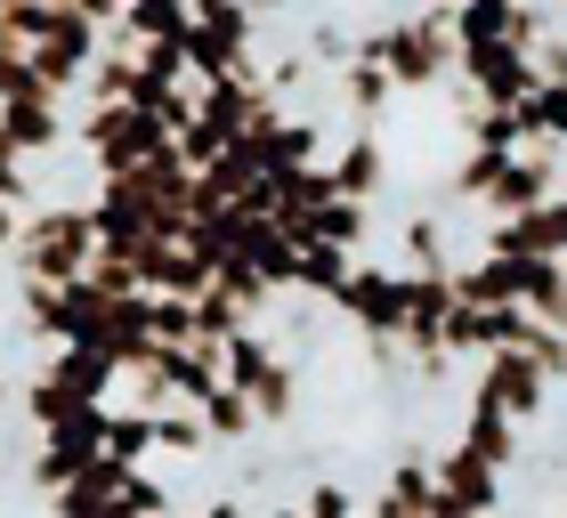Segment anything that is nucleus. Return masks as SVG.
<instances>
[{"label": "nucleus", "mask_w": 567, "mask_h": 518, "mask_svg": "<svg viewBox=\"0 0 567 518\" xmlns=\"http://www.w3.org/2000/svg\"><path fill=\"white\" fill-rule=\"evenodd\" d=\"M405 259H414V268H454V259H446V219H437V211L405 219Z\"/></svg>", "instance_id": "19"}, {"label": "nucleus", "mask_w": 567, "mask_h": 518, "mask_svg": "<svg viewBox=\"0 0 567 518\" xmlns=\"http://www.w3.org/2000/svg\"><path fill=\"white\" fill-rule=\"evenodd\" d=\"M454 82L478 97V106H527L535 90H544V73H535V49L519 41H471L454 65Z\"/></svg>", "instance_id": "7"}, {"label": "nucleus", "mask_w": 567, "mask_h": 518, "mask_svg": "<svg viewBox=\"0 0 567 518\" xmlns=\"http://www.w3.org/2000/svg\"><path fill=\"white\" fill-rule=\"evenodd\" d=\"M17 317H24V332H41V341H58V349H65V283H33V276H17Z\"/></svg>", "instance_id": "15"}, {"label": "nucleus", "mask_w": 567, "mask_h": 518, "mask_svg": "<svg viewBox=\"0 0 567 518\" xmlns=\"http://www.w3.org/2000/svg\"><path fill=\"white\" fill-rule=\"evenodd\" d=\"M97 244H106V236H97L90 203H33L24 227H17V276H33V283H82Z\"/></svg>", "instance_id": "1"}, {"label": "nucleus", "mask_w": 567, "mask_h": 518, "mask_svg": "<svg viewBox=\"0 0 567 518\" xmlns=\"http://www.w3.org/2000/svg\"><path fill=\"white\" fill-rule=\"evenodd\" d=\"M276 9H292V0H251V17H276Z\"/></svg>", "instance_id": "21"}, {"label": "nucleus", "mask_w": 567, "mask_h": 518, "mask_svg": "<svg viewBox=\"0 0 567 518\" xmlns=\"http://www.w3.org/2000/svg\"><path fill=\"white\" fill-rule=\"evenodd\" d=\"M519 122H527V146H567V82H544L519 106Z\"/></svg>", "instance_id": "16"}, {"label": "nucleus", "mask_w": 567, "mask_h": 518, "mask_svg": "<svg viewBox=\"0 0 567 518\" xmlns=\"http://www.w3.org/2000/svg\"><path fill=\"white\" fill-rule=\"evenodd\" d=\"M0 130H9V146L24 154V163H49V154L65 146V114H58V97H49L41 82H24L9 106H0Z\"/></svg>", "instance_id": "10"}, {"label": "nucleus", "mask_w": 567, "mask_h": 518, "mask_svg": "<svg viewBox=\"0 0 567 518\" xmlns=\"http://www.w3.org/2000/svg\"><path fill=\"white\" fill-rule=\"evenodd\" d=\"M300 244H341V251H365V236H373V203H357V195H332V203H317L300 227H292Z\"/></svg>", "instance_id": "11"}, {"label": "nucleus", "mask_w": 567, "mask_h": 518, "mask_svg": "<svg viewBox=\"0 0 567 518\" xmlns=\"http://www.w3.org/2000/svg\"><path fill=\"white\" fill-rule=\"evenodd\" d=\"M244 146H251V163H260L268 178H284V170H308V163L324 154V130H317V122H292L284 106H268L260 122L244 130Z\"/></svg>", "instance_id": "9"}, {"label": "nucleus", "mask_w": 567, "mask_h": 518, "mask_svg": "<svg viewBox=\"0 0 567 518\" xmlns=\"http://www.w3.org/2000/svg\"><path fill=\"white\" fill-rule=\"evenodd\" d=\"M203 422H212V437H227V446H236V437L260 429V405H251L244 388L227 381V388H212V397H203Z\"/></svg>", "instance_id": "18"}, {"label": "nucleus", "mask_w": 567, "mask_h": 518, "mask_svg": "<svg viewBox=\"0 0 567 518\" xmlns=\"http://www.w3.org/2000/svg\"><path fill=\"white\" fill-rule=\"evenodd\" d=\"M308 518H357V503H349V486H317V495L300 503Z\"/></svg>", "instance_id": "20"}, {"label": "nucleus", "mask_w": 567, "mask_h": 518, "mask_svg": "<svg viewBox=\"0 0 567 518\" xmlns=\"http://www.w3.org/2000/svg\"><path fill=\"white\" fill-rule=\"evenodd\" d=\"M559 195H567V187H559Z\"/></svg>", "instance_id": "22"}, {"label": "nucleus", "mask_w": 567, "mask_h": 518, "mask_svg": "<svg viewBox=\"0 0 567 518\" xmlns=\"http://www.w3.org/2000/svg\"><path fill=\"white\" fill-rule=\"evenodd\" d=\"M227 381H236L244 397L260 405V422H292L300 373H292V356H284L268 332H236V341H227Z\"/></svg>", "instance_id": "4"}, {"label": "nucleus", "mask_w": 567, "mask_h": 518, "mask_svg": "<svg viewBox=\"0 0 567 518\" xmlns=\"http://www.w3.org/2000/svg\"><path fill=\"white\" fill-rule=\"evenodd\" d=\"M195 24H203V33H219L227 49H244V58H251V33H260L251 0H195Z\"/></svg>", "instance_id": "17"}, {"label": "nucleus", "mask_w": 567, "mask_h": 518, "mask_svg": "<svg viewBox=\"0 0 567 518\" xmlns=\"http://www.w3.org/2000/svg\"><path fill=\"white\" fill-rule=\"evenodd\" d=\"M357 49L390 65V73H398V90H437V82H446V73L462 65V41H454V0H446V9H405L398 24L365 33Z\"/></svg>", "instance_id": "2"}, {"label": "nucleus", "mask_w": 567, "mask_h": 518, "mask_svg": "<svg viewBox=\"0 0 567 518\" xmlns=\"http://www.w3.org/2000/svg\"><path fill=\"white\" fill-rule=\"evenodd\" d=\"M495 503H503V470L478 446L437 454V503H430V518H495Z\"/></svg>", "instance_id": "8"}, {"label": "nucleus", "mask_w": 567, "mask_h": 518, "mask_svg": "<svg viewBox=\"0 0 567 518\" xmlns=\"http://www.w3.org/2000/svg\"><path fill=\"white\" fill-rule=\"evenodd\" d=\"M332 308H341L373 349H398V332H405V268H390V259H357V276L341 283Z\"/></svg>", "instance_id": "5"}, {"label": "nucleus", "mask_w": 567, "mask_h": 518, "mask_svg": "<svg viewBox=\"0 0 567 518\" xmlns=\"http://www.w3.org/2000/svg\"><path fill=\"white\" fill-rule=\"evenodd\" d=\"M73 138H82V154L97 163V178H131V170L154 163V154L178 146V130L163 114H146V106H90Z\"/></svg>", "instance_id": "3"}, {"label": "nucleus", "mask_w": 567, "mask_h": 518, "mask_svg": "<svg viewBox=\"0 0 567 518\" xmlns=\"http://www.w3.org/2000/svg\"><path fill=\"white\" fill-rule=\"evenodd\" d=\"M122 33H131L138 49H146V41H187V33H195V0H131Z\"/></svg>", "instance_id": "14"}, {"label": "nucleus", "mask_w": 567, "mask_h": 518, "mask_svg": "<svg viewBox=\"0 0 567 518\" xmlns=\"http://www.w3.org/2000/svg\"><path fill=\"white\" fill-rule=\"evenodd\" d=\"M551 373L544 365H535V356L527 349H495V356H486V365H478V388H471V405H486V413H503V422H544V405H551Z\"/></svg>", "instance_id": "6"}, {"label": "nucleus", "mask_w": 567, "mask_h": 518, "mask_svg": "<svg viewBox=\"0 0 567 518\" xmlns=\"http://www.w3.org/2000/svg\"><path fill=\"white\" fill-rule=\"evenodd\" d=\"M332 178H341V195H357V203H373L390 187V146H381V130H357V138L332 154Z\"/></svg>", "instance_id": "12"}, {"label": "nucleus", "mask_w": 567, "mask_h": 518, "mask_svg": "<svg viewBox=\"0 0 567 518\" xmlns=\"http://www.w3.org/2000/svg\"><path fill=\"white\" fill-rule=\"evenodd\" d=\"M390 97H398V73L381 65V58H365V49H357V58L341 65V106H349L357 122H373L381 106H390Z\"/></svg>", "instance_id": "13"}]
</instances>
